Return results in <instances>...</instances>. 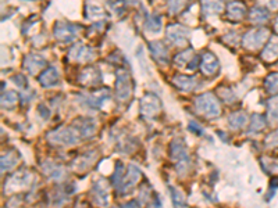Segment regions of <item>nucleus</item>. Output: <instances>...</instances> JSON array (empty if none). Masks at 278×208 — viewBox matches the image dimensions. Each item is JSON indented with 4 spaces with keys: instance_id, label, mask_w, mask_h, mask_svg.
<instances>
[{
    "instance_id": "obj_18",
    "label": "nucleus",
    "mask_w": 278,
    "mask_h": 208,
    "mask_svg": "<svg viewBox=\"0 0 278 208\" xmlns=\"http://www.w3.org/2000/svg\"><path fill=\"white\" fill-rule=\"evenodd\" d=\"M246 14V7L241 2H232L227 6V17L232 21H239L242 20Z\"/></svg>"
},
{
    "instance_id": "obj_8",
    "label": "nucleus",
    "mask_w": 278,
    "mask_h": 208,
    "mask_svg": "<svg viewBox=\"0 0 278 208\" xmlns=\"http://www.w3.org/2000/svg\"><path fill=\"white\" fill-rule=\"evenodd\" d=\"M68 56L73 61H77V63H88V61H92L96 54H95L93 49L85 46L82 43H78L70 50Z\"/></svg>"
},
{
    "instance_id": "obj_16",
    "label": "nucleus",
    "mask_w": 278,
    "mask_h": 208,
    "mask_svg": "<svg viewBox=\"0 0 278 208\" xmlns=\"http://www.w3.org/2000/svg\"><path fill=\"white\" fill-rule=\"evenodd\" d=\"M45 65H46V60L41 56H38V54H29L25 58V61H24V67L25 69L28 71L29 74H38L41 69L45 68Z\"/></svg>"
},
{
    "instance_id": "obj_27",
    "label": "nucleus",
    "mask_w": 278,
    "mask_h": 208,
    "mask_svg": "<svg viewBox=\"0 0 278 208\" xmlns=\"http://www.w3.org/2000/svg\"><path fill=\"white\" fill-rule=\"evenodd\" d=\"M264 87L267 93H270L272 96L278 94V72H272L264 79Z\"/></svg>"
},
{
    "instance_id": "obj_29",
    "label": "nucleus",
    "mask_w": 278,
    "mask_h": 208,
    "mask_svg": "<svg viewBox=\"0 0 278 208\" xmlns=\"http://www.w3.org/2000/svg\"><path fill=\"white\" fill-rule=\"evenodd\" d=\"M87 17L88 18H102L104 17V10L103 7L98 5V3H92V2H88L87 5Z\"/></svg>"
},
{
    "instance_id": "obj_17",
    "label": "nucleus",
    "mask_w": 278,
    "mask_h": 208,
    "mask_svg": "<svg viewBox=\"0 0 278 208\" xmlns=\"http://www.w3.org/2000/svg\"><path fill=\"white\" fill-rule=\"evenodd\" d=\"M174 85L177 87H180L181 90H185V92H191L195 90L197 86V79L195 76L189 75H177L173 78Z\"/></svg>"
},
{
    "instance_id": "obj_25",
    "label": "nucleus",
    "mask_w": 278,
    "mask_h": 208,
    "mask_svg": "<svg viewBox=\"0 0 278 208\" xmlns=\"http://www.w3.org/2000/svg\"><path fill=\"white\" fill-rule=\"evenodd\" d=\"M145 27L146 31L151 32V34H157V32H160V31H162V17L153 14V16H151V17L146 20Z\"/></svg>"
},
{
    "instance_id": "obj_41",
    "label": "nucleus",
    "mask_w": 278,
    "mask_h": 208,
    "mask_svg": "<svg viewBox=\"0 0 278 208\" xmlns=\"http://www.w3.org/2000/svg\"><path fill=\"white\" fill-rule=\"evenodd\" d=\"M121 208H139V202L138 201H129L125 202Z\"/></svg>"
},
{
    "instance_id": "obj_35",
    "label": "nucleus",
    "mask_w": 278,
    "mask_h": 208,
    "mask_svg": "<svg viewBox=\"0 0 278 208\" xmlns=\"http://www.w3.org/2000/svg\"><path fill=\"white\" fill-rule=\"evenodd\" d=\"M17 93L16 92H7L3 93V96H2V104L5 106V107H13L14 104L17 103Z\"/></svg>"
},
{
    "instance_id": "obj_40",
    "label": "nucleus",
    "mask_w": 278,
    "mask_h": 208,
    "mask_svg": "<svg viewBox=\"0 0 278 208\" xmlns=\"http://www.w3.org/2000/svg\"><path fill=\"white\" fill-rule=\"evenodd\" d=\"M199 63H202V60H199V57L197 56H195V57L192 58V61L189 64H188V67L186 68L188 69H195L199 65Z\"/></svg>"
},
{
    "instance_id": "obj_14",
    "label": "nucleus",
    "mask_w": 278,
    "mask_h": 208,
    "mask_svg": "<svg viewBox=\"0 0 278 208\" xmlns=\"http://www.w3.org/2000/svg\"><path fill=\"white\" fill-rule=\"evenodd\" d=\"M109 97H110V93L106 89V90H99V92H93L92 94L84 96L82 103L88 106V107H91V109H100L104 100Z\"/></svg>"
},
{
    "instance_id": "obj_4",
    "label": "nucleus",
    "mask_w": 278,
    "mask_h": 208,
    "mask_svg": "<svg viewBox=\"0 0 278 208\" xmlns=\"http://www.w3.org/2000/svg\"><path fill=\"white\" fill-rule=\"evenodd\" d=\"M132 81L127 71L120 69L116 75V96L120 101H127L132 94Z\"/></svg>"
},
{
    "instance_id": "obj_34",
    "label": "nucleus",
    "mask_w": 278,
    "mask_h": 208,
    "mask_svg": "<svg viewBox=\"0 0 278 208\" xmlns=\"http://www.w3.org/2000/svg\"><path fill=\"white\" fill-rule=\"evenodd\" d=\"M186 2H188V0H167L168 12L171 13V14L180 13L181 10L186 6Z\"/></svg>"
},
{
    "instance_id": "obj_10",
    "label": "nucleus",
    "mask_w": 278,
    "mask_h": 208,
    "mask_svg": "<svg viewBox=\"0 0 278 208\" xmlns=\"http://www.w3.org/2000/svg\"><path fill=\"white\" fill-rule=\"evenodd\" d=\"M171 157L177 161V165H178V169H180V171L185 169L184 162L188 164V161H189V156H188V150H186L185 145L181 142L180 139H175L173 143H171Z\"/></svg>"
},
{
    "instance_id": "obj_1",
    "label": "nucleus",
    "mask_w": 278,
    "mask_h": 208,
    "mask_svg": "<svg viewBox=\"0 0 278 208\" xmlns=\"http://www.w3.org/2000/svg\"><path fill=\"white\" fill-rule=\"evenodd\" d=\"M197 113L207 118H215L221 114V106L213 93H203L195 100Z\"/></svg>"
},
{
    "instance_id": "obj_15",
    "label": "nucleus",
    "mask_w": 278,
    "mask_h": 208,
    "mask_svg": "<svg viewBox=\"0 0 278 208\" xmlns=\"http://www.w3.org/2000/svg\"><path fill=\"white\" fill-rule=\"evenodd\" d=\"M93 198L99 205H109V187L104 180H98L93 185Z\"/></svg>"
},
{
    "instance_id": "obj_5",
    "label": "nucleus",
    "mask_w": 278,
    "mask_h": 208,
    "mask_svg": "<svg viewBox=\"0 0 278 208\" xmlns=\"http://www.w3.org/2000/svg\"><path fill=\"white\" fill-rule=\"evenodd\" d=\"M162 110V101L153 93L145 94L141 100V113L145 118H153Z\"/></svg>"
},
{
    "instance_id": "obj_42",
    "label": "nucleus",
    "mask_w": 278,
    "mask_h": 208,
    "mask_svg": "<svg viewBox=\"0 0 278 208\" xmlns=\"http://www.w3.org/2000/svg\"><path fill=\"white\" fill-rule=\"evenodd\" d=\"M274 28H275V31H277V34H278V17L277 20H275V27H274Z\"/></svg>"
},
{
    "instance_id": "obj_30",
    "label": "nucleus",
    "mask_w": 278,
    "mask_h": 208,
    "mask_svg": "<svg viewBox=\"0 0 278 208\" xmlns=\"http://www.w3.org/2000/svg\"><path fill=\"white\" fill-rule=\"evenodd\" d=\"M266 125V121L264 118L259 114H253L252 118H250V125H249V133H256L260 132L261 129Z\"/></svg>"
},
{
    "instance_id": "obj_37",
    "label": "nucleus",
    "mask_w": 278,
    "mask_h": 208,
    "mask_svg": "<svg viewBox=\"0 0 278 208\" xmlns=\"http://www.w3.org/2000/svg\"><path fill=\"white\" fill-rule=\"evenodd\" d=\"M266 146L268 149L277 147L278 146V131H274L271 135H268L266 139Z\"/></svg>"
},
{
    "instance_id": "obj_33",
    "label": "nucleus",
    "mask_w": 278,
    "mask_h": 208,
    "mask_svg": "<svg viewBox=\"0 0 278 208\" xmlns=\"http://www.w3.org/2000/svg\"><path fill=\"white\" fill-rule=\"evenodd\" d=\"M17 156H16V153L14 151H10V153H7L6 156H3L2 158V169L3 171H7V169H10L13 168L16 164H17Z\"/></svg>"
},
{
    "instance_id": "obj_6",
    "label": "nucleus",
    "mask_w": 278,
    "mask_h": 208,
    "mask_svg": "<svg viewBox=\"0 0 278 208\" xmlns=\"http://www.w3.org/2000/svg\"><path fill=\"white\" fill-rule=\"evenodd\" d=\"M80 34V27L70 23H57L54 27V36L61 43H68L74 41Z\"/></svg>"
},
{
    "instance_id": "obj_13",
    "label": "nucleus",
    "mask_w": 278,
    "mask_h": 208,
    "mask_svg": "<svg viewBox=\"0 0 278 208\" xmlns=\"http://www.w3.org/2000/svg\"><path fill=\"white\" fill-rule=\"evenodd\" d=\"M78 81L81 82L82 85L85 86H95V85H99L100 81H102V75H100V71L95 67H89V68L84 69L81 74H80V78Z\"/></svg>"
},
{
    "instance_id": "obj_21",
    "label": "nucleus",
    "mask_w": 278,
    "mask_h": 208,
    "mask_svg": "<svg viewBox=\"0 0 278 208\" xmlns=\"http://www.w3.org/2000/svg\"><path fill=\"white\" fill-rule=\"evenodd\" d=\"M202 9L204 14L207 16H216L220 14L224 10V6L220 0H202Z\"/></svg>"
},
{
    "instance_id": "obj_20",
    "label": "nucleus",
    "mask_w": 278,
    "mask_h": 208,
    "mask_svg": "<svg viewBox=\"0 0 278 208\" xmlns=\"http://www.w3.org/2000/svg\"><path fill=\"white\" fill-rule=\"evenodd\" d=\"M268 20V12H267L266 7L263 6H256L252 9V12L249 14V21L250 23L256 24V25H261Z\"/></svg>"
},
{
    "instance_id": "obj_28",
    "label": "nucleus",
    "mask_w": 278,
    "mask_h": 208,
    "mask_svg": "<svg viewBox=\"0 0 278 208\" xmlns=\"http://www.w3.org/2000/svg\"><path fill=\"white\" fill-rule=\"evenodd\" d=\"M195 57V54L192 52L191 49H188V50H184V52H181L180 54H177L175 57H174V63L177 64L178 67H188V64L191 63L192 58Z\"/></svg>"
},
{
    "instance_id": "obj_9",
    "label": "nucleus",
    "mask_w": 278,
    "mask_h": 208,
    "mask_svg": "<svg viewBox=\"0 0 278 208\" xmlns=\"http://www.w3.org/2000/svg\"><path fill=\"white\" fill-rule=\"evenodd\" d=\"M141 169H139L136 165H129L128 167V172L125 175V178L122 179L121 186L118 187V191L121 193V194H125L129 190H132L133 187L136 186V183L141 179Z\"/></svg>"
},
{
    "instance_id": "obj_38",
    "label": "nucleus",
    "mask_w": 278,
    "mask_h": 208,
    "mask_svg": "<svg viewBox=\"0 0 278 208\" xmlns=\"http://www.w3.org/2000/svg\"><path fill=\"white\" fill-rule=\"evenodd\" d=\"M260 6L267 7L270 10H277L278 9V0H259Z\"/></svg>"
},
{
    "instance_id": "obj_22",
    "label": "nucleus",
    "mask_w": 278,
    "mask_h": 208,
    "mask_svg": "<svg viewBox=\"0 0 278 208\" xmlns=\"http://www.w3.org/2000/svg\"><path fill=\"white\" fill-rule=\"evenodd\" d=\"M261 57L264 61H274L278 58V39H271L270 43L267 45L263 52H261Z\"/></svg>"
},
{
    "instance_id": "obj_26",
    "label": "nucleus",
    "mask_w": 278,
    "mask_h": 208,
    "mask_svg": "<svg viewBox=\"0 0 278 208\" xmlns=\"http://www.w3.org/2000/svg\"><path fill=\"white\" fill-rule=\"evenodd\" d=\"M43 171L52 178V179H61L64 178V169L61 167H58V165H54L53 162H47L46 165H43Z\"/></svg>"
},
{
    "instance_id": "obj_31",
    "label": "nucleus",
    "mask_w": 278,
    "mask_h": 208,
    "mask_svg": "<svg viewBox=\"0 0 278 208\" xmlns=\"http://www.w3.org/2000/svg\"><path fill=\"white\" fill-rule=\"evenodd\" d=\"M268 120L272 124L278 122V97L268 100Z\"/></svg>"
},
{
    "instance_id": "obj_39",
    "label": "nucleus",
    "mask_w": 278,
    "mask_h": 208,
    "mask_svg": "<svg viewBox=\"0 0 278 208\" xmlns=\"http://www.w3.org/2000/svg\"><path fill=\"white\" fill-rule=\"evenodd\" d=\"M13 81H14V83L17 85L18 87H25V82H27V79H25V76L21 75V74H18V75L13 76Z\"/></svg>"
},
{
    "instance_id": "obj_11",
    "label": "nucleus",
    "mask_w": 278,
    "mask_h": 208,
    "mask_svg": "<svg viewBox=\"0 0 278 208\" xmlns=\"http://www.w3.org/2000/svg\"><path fill=\"white\" fill-rule=\"evenodd\" d=\"M200 68H202V72L206 76H213L215 74H217V71L220 68L219 58L216 57L212 52H206L203 54Z\"/></svg>"
},
{
    "instance_id": "obj_36",
    "label": "nucleus",
    "mask_w": 278,
    "mask_h": 208,
    "mask_svg": "<svg viewBox=\"0 0 278 208\" xmlns=\"http://www.w3.org/2000/svg\"><path fill=\"white\" fill-rule=\"evenodd\" d=\"M122 175H124V167H122L121 162H118V164H117L116 172L113 175V183H114V186H116L117 189H118L122 183V179H124Z\"/></svg>"
},
{
    "instance_id": "obj_12",
    "label": "nucleus",
    "mask_w": 278,
    "mask_h": 208,
    "mask_svg": "<svg viewBox=\"0 0 278 208\" xmlns=\"http://www.w3.org/2000/svg\"><path fill=\"white\" fill-rule=\"evenodd\" d=\"M71 127L78 132L80 138H89L96 132V122L91 118H78Z\"/></svg>"
},
{
    "instance_id": "obj_2",
    "label": "nucleus",
    "mask_w": 278,
    "mask_h": 208,
    "mask_svg": "<svg viewBox=\"0 0 278 208\" xmlns=\"http://www.w3.org/2000/svg\"><path fill=\"white\" fill-rule=\"evenodd\" d=\"M268 35H270V32L266 28L252 29L249 32H246L245 36H243V47L248 49V50H257V49H260L266 43L267 39H268Z\"/></svg>"
},
{
    "instance_id": "obj_7",
    "label": "nucleus",
    "mask_w": 278,
    "mask_h": 208,
    "mask_svg": "<svg viewBox=\"0 0 278 208\" xmlns=\"http://www.w3.org/2000/svg\"><path fill=\"white\" fill-rule=\"evenodd\" d=\"M189 34H191L189 29L186 28V27H182V25H178V24L170 25L167 28L168 41L171 42L174 46H184V45H186Z\"/></svg>"
},
{
    "instance_id": "obj_19",
    "label": "nucleus",
    "mask_w": 278,
    "mask_h": 208,
    "mask_svg": "<svg viewBox=\"0 0 278 208\" xmlns=\"http://www.w3.org/2000/svg\"><path fill=\"white\" fill-rule=\"evenodd\" d=\"M39 82L43 87H53L58 83V71L54 67L43 71L39 76Z\"/></svg>"
},
{
    "instance_id": "obj_24",
    "label": "nucleus",
    "mask_w": 278,
    "mask_h": 208,
    "mask_svg": "<svg viewBox=\"0 0 278 208\" xmlns=\"http://www.w3.org/2000/svg\"><path fill=\"white\" fill-rule=\"evenodd\" d=\"M228 124L232 129H239V128L245 127L248 124V116L243 113V111H238L234 113L228 117Z\"/></svg>"
},
{
    "instance_id": "obj_32",
    "label": "nucleus",
    "mask_w": 278,
    "mask_h": 208,
    "mask_svg": "<svg viewBox=\"0 0 278 208\" xmlns=\"http://www.w3.org/2000/svg\"><path fill=\"white\" fill-rule=\"evenodd\" d=\"M170 190H171V200H173L174 205L177 208L185 207V196H184V193L178 190V189H175V187H171Z\"/></svg>"
},
{
    "instance_id": "obj_3",
    "label": "nucleus",
    "mask_w": 278,
    "mask_h": 208,
    "mask_svg": "<svg viewBox=\"0 0 278 208\" xmlns=\"http://www.w3.org/2000/svg\"><path fill=\"white\" fill-rule=\"evenodd\" d=\"M49 140L53 143H57V145L71 146L78 143L80 135L73 127L60 128V129H56L52 133H49Z\"/></svg>"
},
{
    "instance_id": "obj_23",
    "label": "nucleus",
    "mask_w": 278,
    "mask_h": 208,
    "mask_svg": "<svg viewBox=\"0 0 278 208\" xmlns=\"http://www.w3.org/2000/svg\"><path fill=\"white\" fill-rule=\"evenodd\" d=\"M151 50H152V54H153V57L156 58V60L163 61V63H167L168 52L162 42H152Z\"/></svg>"
}]
</instances>
